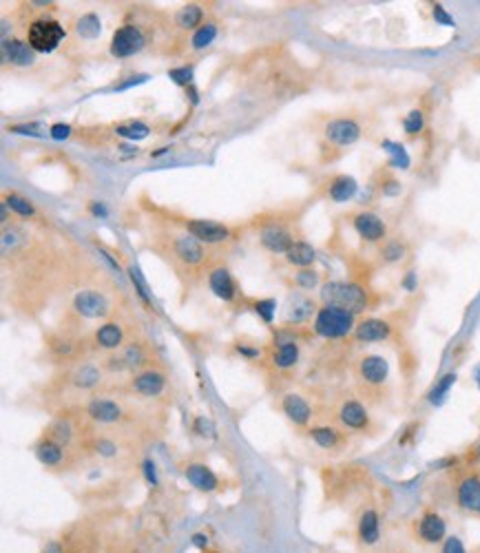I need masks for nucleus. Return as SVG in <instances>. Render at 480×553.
Wrapping results in <instances>:
<instances>
[{
	"label": "nucleus",
	"instance_id": "nucleus-23",
	"mask_svg": "<svg viewBox=\"0 0 480 553\" xmlns=\"http://www.w3.org/2000/svg\"><path fill=\"white\" fill-rule=\"evenodd\" d=\"M357 190H359V184H357V179L355 177H350V175H338L332 186H330V200L332 202H348L357 195Z\"/></svg>",
	"mask_w": 480,
	"mask_h": 553
},
{
	"label": "nucleus",
	"instance_id": "nucleus-21",
	"mask_svg": "<svg viewBox=\"0 0 480 553\" xmlns=\"http://www.w3.org/2000/svg\"><path fill=\"white\" fill-rule=\"evenodd\" d=\"M359 540L363 545H376L380 540V518L374 509L363 511V516L359 518Z\"/></svg>",
	"mask_w": 480,
	"mask_h": 553
},
{
	"label": "nucleus",
	"instance_id": "nucleus-30",
	"mask_svg": "<svg viewBox=\"0 0 480 553\" xmlns=\"http://www.w3.org/2000/svg\"><path fill=\"white\" fill-rule=\"evenodd\" d=\"M315 314V301L310 299H294L288 308V323H306Z\"/></svg>",
	"mask_w": 480,
	"mask_h": 553
},
{
	"label": "nucleus",
	"instance_id": "nucleus-31",
	"mask_svg": "<svg viewBox=\"0 0 480 553\" xmlns=\"http://www.w3.org/2000/svg\"><path fill=\"white\" fill-rule=\"evenodd\" d=\"M310 438H313L321 449H332L338 445V432L330 425H319L310 430Z\"/></svg>",
	"mask_w": 480,
	"mask_h": 553
},
{
	"label": "nucleus",
	"instance_id": "nucleus-24",
	"mask_svg": "<svg viewBox=\"0 0 480 553\" xmlns=\"http://www.w3.org/2000/svg\"><path fill=\"white\" fill-rule=\"evenodd\" d=\"M175 253L181 261H186V264H200L204 259V248L202 244L197 241L195 237H181L177 239L175 244Z\"/></svg>",
	"mask_w": 480,
	"mask_h": 553
},
{
	"label": "nucleus",
	"instance_id": "nucleus-11",
	"mask_svg": "<svg viewBox=\"0 0 480 553\" xmlns=\"http://www.w3.org/2000/svg\"><path fill=\"white\" fill-rule=\"evenodd\" d=\"M456 500L465 511L480 514V478L478 476H467L460 482L456 489Z\"/></svg>",
	"mask_w": 480,
	"mask_h": 553
},
{
	"label": "nucleus",
	"instance_id": "nucleus-9",
	"mask_svg": "<svg viewBox=\"0 0 480 553\" xmlns=\"http://www.w3.org/2000/svg\"><path fill=\"white\" fill-rule=\"evenodd\" d=\"M359 374L365 383L370 385H383L388 381V374H390V365L383 356L378 354H368L361 358V365H359Z\"/></svg>",
	"mask_w": 480,
	"mask_h": 553
},
{
	"label": "nucleus",
	"instance_id": "nucleus-29",
	"mask_svg": "<svg viewBox=\"0 0 480 553\" xmlns=\"http://www.w3.org/2000/svg\"><path fill=\"white\" fill-rule=\"evenodd\" d=\"M273 361H275L277 368H292L296 361H299V348H296V343H292V341L279 343Z\"/></svg>",
	"mask_w": 480,
	"mask_h": 553
},
{
	"label": "nucleus",
	"instance_id": "nucleus-12",
	"mask_svg": "<svg viewBox=\"0 0 480 553\" xmlns=\"http://www.w3.org/2000/svg\"><path fill=\"white\" fill-rule=\"evenodd\" d=\"M3 55L5 60L18 66H29L36 58V51L25 43V40L16 38H5L3 40Z\"/></svg>",
	"mask_w": 480,
	"mask_h": 553
},
{
	"label": "nucleus",
	"instance_id": "nucleus-6",
	"mask_svg": "<svg viewBox=\"0 0 480 553\" xmlns=\"http://www.w3.org/2000/svg\"><path fill=\"white\" fill-rule=\"evenodd\" d=\"M74 308L78 314L87 316V319H102L109 312V301L104 295L93 293V290H82L74 299Z\"/></svg>",
	"mask_w": 480,
	"mask_h": 553
},
{
	"label": "nucleus",
	"instance_id": "nucleus-19",
	"mask_svg": "<svg viewBox=\"0 0 480 553\" xmlns=\"http://www.w3.org/2000/svg\"><path fill=\"white\" fill-rule=\"evenodd\" d=\"M166 385V379L162 372H155V370H149V372H142V374H137L133 379V390L142 396H158L162 394Z\"/></svg>",
	"mask_w": 480,
	"mask_h": 553
},
{
	"label": "nucleus",
	"instance_id": "nucleus-15",
	"mask_svg": "<svg viewBox=\"0 0 480 553\" xmlns=\"http://www.w3.org/2000/svg\"><path fill=\"white\" fill-rule=\"evenodd\" d=\"M355 228L365 241H378L385 237V224L374 213H359L355 217Z\"/></svg>",
	"mask_w": 480,
	"mask_h": 553
},
{
	"label": "nucleus",
	"instance_id": "nucleus-32",
	"mask_svg": "<svg viewBox=\"0 0 480 553\" xmlns=\"http://www.w3.org/2000/svg\"><path fill=\"white\" fill-rule=\"evenodd\" d=\"M100 370H97L95 365L91 363H84L76 370V374H74V383L78 387H82V390H89V387H95L97 383H100Z\"/></svg>",
	"mask_w": 480,
	"mask_h": 553
},
{
	"label": "nucleus",
	"instance_id": "nucleus-48",
	"mask_svg": "<svg viewBox=\"0 0 480 553\" xmlns=\"http://www.w3.org/2000/svg\"><path fill=\"white\" fill-rule=\"evenodd\" d=\"M42 124H16V127H11L13 133H27V135H42Z\"/></svg>",
	"mask_w": 480,
	"mask_h": 553
},
{
	"label": "nucleus",
	"instance_id": "nucleus-16",
	"mask_svg": "<svg viewBox=\"0 0 480 553\" xmlns=\"http://www.w3.org/2000/svg\"><path fill=\"white\" fill-rule=\"evenodd\" d=\"M281 410L286 412V416L294 423V425H308L310 416H313V407L308 405V400L301 398L299 394H286L284 400H281Z\"/></svg>",
	"mask_w": 480,
	"mask_h": 553
},
{
	"label": "nucleus",
	"instance_id": "nucleus-50",
	"mask_svg": "<svg viewBox=\"0 0 480 553\" xmlns=\"http://www.w3.org/2000/svg\"><path fill=\"white\" fill-rule=\"evenodd\" d=\"M89 211H91L95 217H107V215H109L107 206H104V204H100V202H93V204L89 206Z\"/></svg>",
	"mask_w": 480,
	"mask_h": 553
},
{
	"label": "nucleus",
	"instance_id": "nucleus-10",
	"mask_svg": "<svg viewBox=\"0 0 480 553\" xmlns=\"http://www.w3.org/2000/svg\"><path fill=\"white\" fill-rule=\"evenodd\" d=\"M338 419H341L343 427H348V430H365L370 423L368 410H365V405L355 398L345 400V403L341 405V410H338Z\"/></svg>",
	"mask_w": 480,
	"mask_h": 553
},
{
	"label": "nucleus",
	"instance_id": "nucleus-53",
	"mask_svg": "<svg viewBox=\"0 0 480 553\" xmlns=\"http://www.w3.org/2000/svg\"><path fill=\"white\" fill-rule=\"evenodd\" d=\"M403 286H405L407 290H414V288H416V274H414V272H407V276L403 279Z\"/></svg>",
	"mask_w": 480,
	"mask_h": 553
},
{
	"label": "nucleus",
	"instance_id": "nucleus-25",
	"mask_svg": "<svg viewBox=\"0 0 480 553\" xmlns=\"http://www.w3.org/2000/svg\"><path fill=\"white\" fill-rule=\"evenodd\" d=\"M288 261L292 266H299V268H310L315 264V259H317V253H315V248L310 246L308 241H294L292 248L286 253Z\"/></svg>",
	"mask_w": 480,
	"mask_h": 553
},
{
	"label": "nucleus",
	"instance_id": "nucleus-2",
	"mask_svg": "<svg viewBox=\"0 0 480 553\" xmlns=\"http://www.w3.org/2000/svg\"><path fill=\"white\" fill-rule=\"evenodd\" d=\"M352 328H355V314L341 308L323 306L315 316V332L323 339H343Z\"/></svg>",
	"mask_w": 480,
	"mask_h": 553
},
{
	"label": "nucleus",
	"instance_id": "nucleus-5",
	"mask_svg": "<svg viewBox=\"0 0 480 553\" xmlns=\"http://www.w3.org/2000/svg\"><path fill=\"white\" fill-rule=\"evenodd\" d=\"M186 230L191 232V237H195L200 244H221L231 237V230L224 224L217 221H208V219H191L186 221Z\"/></svg>",
	"mask_w": 480,
	"mask_h": 553
},
{
	"label": "nucleus",
	"instance_id": "nucleus-47",
	"mask_svg": "<svg viewBox=\"0 0 480 553\" xmlns=\"http://www.w3.org/2000/svg\"><path fill=\"white\" fill-rule=\"evenodd\" d=\"M142 469H144V476L149 480V485H153V487L158 485V467H155V463L153 461H144Z\"/></svg>",
	"mask_w": 480,
	"mask_h": 553
},
{
	"label": "nucleus",
	"instance_id": "nucleus-28",
	"mask_svg": "<svg viewBox=\"0 0 480 553\" xmlns=\"http://www.w3.org/2000/svg\"><path fill=\"white\" fill-rule=\"evenodd\" d=\"M76 31L84 40H95L97 36L102 34L100 18H97L95 13H84V16L76 22Z\"/></svg>",
	"mask_w": 480,
	"mask_h": 553
},
{
	"label": "nucleus",
	"instance_id": "nucleus-34",
	"mask_svg": "<svg viewBox=\"0 0 480 553\" xmlns=\"http://www.w3.org/2000/svg\"><path fill=\"white\" fill-rule=\"evenodd\" d=\"M454 383H456V374H454V372H449V374H445L439 383H436V385L432 387V392L427 394L430 403H432V405H441L443 400H445V396H447V392L451 390V387H454Z\"/></svg>",
	"mask_w": 480,
	"mask_h": 553
},
{
	"label": "nucleus",
	"instance_id": "nucleus-45",
	"mask_svg": "<svg viewBox=\"0 0 480 553\" xmlns=\"http://www.w3.org/2000/svg\"><path fill=\"white\" fill-rule=\"evenodd\" d=\"M95 451L104 456V458H113V456L118 454V445L109 438H100V440H95Z\"/></svg>",
	"mask_w": 480,
	"mask_h": 553
},
{
	"label": "nucleus",
	"instance_id": "nucleus-41",
	"mask_svg": "<svg viewBox=\"0 0 480 553\" xmlns=\"http://www.w3.org/2000/svg\"><path fill=\"white\" fill-rule=\"evenodd\" d=\"M168 76H171V80L175 82V85H179V87H188V85H191V80H193V66H177V69H171V71H168Z\"/></svg>",
	"mask_w": 480,
	"mask_h": 553
},
{
	"label": "nucleus",
	"instance_id": "nucleus-49",
	"mask_svg": "<svg viewBox=\"0 0 480 553\" xmlns=\"http://www.w3.org/2000/svg\"><path fill=\"white\" fill-rule=\"evenodd\" d=\"M434 18H436V22H441V24L454 27V18H451L449 13H447L441 5H434Z\"/></svg>",
	"mask_w": 480,
	"mask_h": 553
},
{
	"label": "nucleus",
	"instance_id": "nucleus-17",
	"mask_svg": "<svg viewBox=\"0 0 480 553\" xmlns=\"http://www.w3.org/2000/svg\"><path fill=\"white\" fill-rule=\"evenodd\" d=\"M186 478L188 482L200 491H215L219 487V480L213 474V469H208L202 463H193L186 467Z\"/></svg>",
	"mask_w": 480,
	"mask_h": 553
},
{
	"label": "nucleus",
	"instance_id": "nucleus-51",
	"mask_svg": "<svg viewBox=\"0 0 480 553\" xmlns=\"http://www.w3.org/2000/svg\"><path fill=\"white\" fill-rule=\"evenodd\" d=\"M191 542H193L197 549H206V547H208V538H206L204 533H195Z\"/></svg>",
	"mask_w": 480,
	"mask_h": 553
},
{
	"label": "nucleus",
	"instance_id": "nucleus-57",
	"mask_svg": "<svg viewBox=\"0 0 480 553\" xmlns=\"http://www.w3.org/2000/svg\"><path fill=\"white\" fill-rule=\"evenodd\" d=\"M478 456H480V449H478Z\"/></svg>",
	"mask_w": 480,
	"mask_h": 553
},
{
	"label": "nucleus",
	"instance_id": "nucleus-55",
	"mask_svg": "<svg viewBox=\"0 0 480 553\" xmlns=\"http://www.w3.org/2000/svg\"><path fill=\"white\" fill-rule=\"evenodd\" d=\"M383 190H385V195H397V192H399V184H397V179H392V184H390V186L385 184V188H383Z\"/></svg>",
	"mask_w": 480,
	"mask_h": 553
},
{
	"label": "nucleus",
	"instance_id": "nucleus-8",
	"mask_svg": "<svg viewBox=\"0 0 480 553\" xmlns=\"http://www.w3.org/2000/svg\"><path fill=\"white\" fill-rule=\"evenodd\" d=\"M418 538L427 545H439L447 538V524L441 514L425 511L418 520Z\"/></svg>",
	"mask_w": 480,
	"mask_h": 553
},
{
	"label": "nucleus",
	"instance_id": "nucleus-3",
	"mask_svg": "<svg viewBox=\"0 0 480 553\" xmlns=\"http://www.w3.org/2000/svg\"><path fill=\"white\" fill-rule=\"evenodd\" d=\"M64 40V29L53 18H38L27 29V45L36 53H51Z\"/></svg>",
	"mask_w": 480,
	"mask_h": 553
},
{
	"label": "nucleus",
	"instance_id": "nucleus-44",
	"mask_svg": "<svg viewBox=\"0 0 480 553\" xmlns=\"http://www.w3.org/2000/svg\"><path fill=\"white\" fill-rule=\"evenodd\" d=\"M441 553H467V549H465V545L458 536H447L443 540Z\"/></svg>",
	"mask_w": 480,
	"mask_h": 553
},
{
	"label": "nucleus",
	"instance_id": "nucleus-43",
	"mask_svg": "<svg viewBox=\"0 0 480 553\" xmlns=\"http://www.w3.org/2000/svg\"><path fill=\"white\" fill-rule=\"evenodd\" d=\"M193 427H195V432L200 434V436H204V438H215V425H213V421H208L204 416H197L195 423H193Z\"/></svg>",
	"mask_w": 480,
	"mask_h": 553
},
{
	"label": "nucleus",
	"instance_id": "nucleus-1",
	"mask_svg": "<svg viewBox=\"0 0 480 553\" xmlns=\"http://www.w3.org/2000/svg\"><path fill=\"white\" fill-rule=\"evenodd\" d=\"M321 301L326 306H334L348 310L352 314H359L368 306V295L365 290L357 284H345V281H330L321 288Z\"/></svg>",
	"mask_w": 480,
	"mask_h": 553
},
{
	"label": "nucleus",
	"instance_id": "nucleus-38",
	"mask_svg": "<svg viewBox=\"0 0 480 553\" xmlns=\"http://www.w3.org/2000/svg\"><path fill=\"white\" fill-rule=\"evenodd\" d=\"M294 281H296V286L303 288V290H315L319 286V272L313 270V268H303V270H299L294 274Z\"/></svg>",
	"mask_w": 480,
	"mask_h": 553
},
{
	"label": "nucleus",
	"instance_id": "nucleus-46",
	"mask_svg": "<svg viewBox=\"0 0 480 553\" xmlns=\"http://www.w3.org/2000/svg\"><path fill=\"white\" fill-rule=\"evenodd\" d=\"M69 133H71V127H69V124H62V122H58V124H53V127L49 129V135L53 137V140H58V142L67 140V137H69Z\"/></svg>",
	"mask_w": 480,
	"mask_h": 553
},
{
	"label": "nucleus",
	"instance_id": "nucleus-4",
	"mask_svg": "<svg viewBox=\"0 0 480 553\" xmlns=\"http://www.w3.org/2000/svg\"><path fill=\"white\" fill-rule=\"evenodd\" d=\"M144 43H146L144 34L139 31L135 24H124L113 34L111 53H113V58H129V55L142 51Z\"/></svg>",
	"mask_w": 480,
	"mask_h": 553
},
{
	"label": "nucleus",
	"instance_id": "nucleus-35",
	"mask_svg": "<svg viewBox=\"0 0 480 553\" xmlns=\"http://www.w3.org/2000/svg\"><path fill=\"white\" fill-rule=\"evenodd\" d=\"M383 150H388L390 153V164L392 166H397V169H407L409 166V155H407V150L399 144V142H392V140H383Z\"/></svg>",
	"mask_w": 480,
	"mask_h": 553
},
{
	"label": "nucleus",
	"instance_id": "nucleus-56",
	"mask_svg": "<svg viewBox=\"0 0 480 553\" xmlns=\"http://www.w3.org/2000/svg\"><path fill=\"white\" fill-rule=\"evenodd\" d=\"M474 374H476V383H478V387H480V365L476 368V372H474Z\"/></svg>",
	"mask_w": 480,
	"mask_h": 553
},
{
	"label": "nucleus",
	"instance_id": "nucleus-36",
	"mask_svg": "<svg viewBox=\"0 0 480 553\" xmlns=\"http://www.w3.org/2000/svg\"><path fill=\"white\" fill-rule=\"evenodd\" d=\"M215 38H217V24L204 22L200 29L193 34V47L195 49H204V47H208L210 43H213Z\"/></svg>",
	"mask_w": 480,
	"mask_h": 553
},
{
	"label": "nucleus",
	"instance_id": "nucleus-33",
	"mask_svg": "<svg viewBox=\"0 0 480 553\" xmlns=\"http://www.w3.org/2000/svg\"><path fill=\"white\" fill-rule=\"evenodd\" d=\"M116 131H118V135L126 137V140H131V142L144 140V137H149V133H151V129L146 127V124H144V122H137V120L126 122V124H120V127H118Z\"/></svg>",
	"mask_w": 480,
	"mask_h": 553
},
{
	"label": "nucleus",
	"instance_id": "nucleus-14",
	"mask_svg": "<svg viewBox=\"0 0 480 553\" xmlns=\"http://www.w3.org/2000/svg\"><path fill=\"white\" fill-rule=\"evenodd\" d=\"M208 286L224 301H231L235 297V293H237V284L233 279V274H231L228 268H224V266L210 270V274H208Z\"/></svg>",
	"mask_w": 480,
	"mask_h": 553
},
{
	"label": "nucleus",
	"instance_id": "nucleus-37",
	"mask_svg": "<svg viewBox=\"0 0 480 553\" xmlns=\"http://www.w3.org/2000/svg\"><path fill=\"white\" fill-rule=\"evenodd\" d=\"M5 204L9 206V209L16 213V215H20V217H32L34 213H36V209H34V204L27 200V197H22V195H16V192H11V195H7L5 197Z\"/></svg>",
	"mask_w": 480,
	"mask_h": 553
},
{
	"label": "nucleus",
	"instance_id": "nucleus-40",
	"mask_svg": "<svg viewBox=\"0 0 480 553\" xmlns=\"http://www.w3.org/2000/svg\"><path fill=\"white\" fill-rule=\"evenodd\" d=\"M275 310H277V301L275 299H261L255 303V312L261 316L266 323H273L275 319Z\"/></svg>",
	"mask_w": 480,
	"mask_h": 553
},
{
	"label": "nucleus",
	"instance_id": "nucleus-27",
	"mask_svg": "<svg viewBox=\"0 0 480 553\" xmlns=\"http://www.w3.org/2000/svg\"><path fill=\"white\" fill-rule=\"evenodd\" d=\"M202 20H204V11H202V7H197V5L181 7L177 11V16H175V22L181 27V29H200Z\"/></svg>",
	"mask_w": 480,
	"mask_h": 553
},
{
	"label": "nucleus",
	"instance_id": "nucleus-20",
	"mask_svg": "<svg viewBox=\"0 0 480 553\" xmlns=\"http://www.w3.org/2000/svg\"><path fill=\"white\" fill-rule=\"evenodd\" d=\"M261 244L263 248H268L270 253H277V255H286L290 248H292V237L290 232L284 230V228H277V226H270L261 232Z\"/></svg>",
	"mask_w": 480,
	"mask_h": 553
},
{
	"label": "nucleus",
	"instance_id": "nucleus-54",
	"mask_svg": "<svg viewBox=\"0 0 480 553\" xmlns=\"http://www.w3.org/2000/svg\"><path fill=\"white\" fill-rule=\"evenodd\" d=\"M239 352H242L244 356H248V358H257L259 356V350H252V348H248V345H239Z\"/></svg>",
	"mask_w": 480,
	"mask_h": 553
},
{
	"label": "nucleus",
	"instance_id": "nucleus-22",
	"mask_svg": "<svg viewBox=\"0 0 480 553\" xmlns=\"http://www.w3.org/2000/svg\"><path fill=\"white\" fill-rule=\"evenodd\" d=\"M36 458L42 463V465H47V467H55V465H60L62 458H64V449H62V442L58 440H42L38 442V447H36Z\"/></svg>",
	"mask_w": 480,
	"mask_h": 553
},
{
	"label": "nucleus",
	"instance_id": "nucleus-7",
	"mask_svg": "<svg viewBox=\"0 0 480 553\" xmlns=\"http://www.w3.org/2000/svg\"><path fill=\"white\" fill-rule=\"evenodd\" d=\"M326 137H328V142L336 146H350L361 137V127L355 120L338 118V120H332L326 127Z\"/></svg>",
	"mask_w": 480,
	"mask_h": 553
},
{
	"label": "nucleus",
	"instance_id": "nucleus-52",
	"mask_svg": "<svg viewBox=\"0 0 480 553\" xmlns=\"http://www.w3.org/2000/svg\"><path fill=\"white\" fill-rule=\"evenodd\" d=\"M45 553H64V549H62V545H60V542L51 540V542H47V547H45Z\"/></svg>",
	"mask_w": 480,
	"mask_h": 553
},
{
	"label": "nucleus",
	"instance_id": "nucleus-39",
	"mask_svg": "<svg viewBox=\"0 0 480 553\" xmlns=\"http://www.w3.org/2000/svg\"><path fill=\"white\" fill-rule=\"evenodd\" d=\"M403 127H405V131L409 135H416V133L423 131V127H425V118H423V113H420L418 108H414V111H409V113L405 115Z\"/></svg>",
	"mask_w": 480,
	"mask_h": 553
},
{
	"label": "nucleus",
	"instance_id": "nucleus-13",
	"mask_svg": "<svg viewBox=\"0 0 480 553\" xmlns=\"http://www.w3.org/2000/svg\"><path fill=\"white\" fill-rule=\"evenodd\" d=\"M390 323L383 319H363L357 328H355V337L361 343H378L385 341L390 337Z\"/></svg>",
	"mask_w": 480,
	"mask_h": 553
},
{
	"label": "nucleus",
	"instance_id": "nucleus-18",
	"mask_svg": "<svg viewBox=\"0 0 480 553\" xmlns=\"http://www.w3.org/2000/svg\"><path fill=\"white\" fill-rule=\"evenodd\" d=\"M89 416L97 423H118L122 419V407L109 398H95L87 407Z\"/></svg>",
	"mask_w": 480,
	"mask_h": 553
},
{
	"label": "nucleus",
	"instance_id": "nucleus-42",
	"mask_svg": "<svg viewBox=\"0 0 480 553\" xmlns=\"http://www.w3.org/2000/svg\"><path fill=\"white\" fill-rule=\"evenodd\" d=\"M380 255H383V259L385 261H390V264H394V261H399V259H403V255H405V246L401 244V241H390L383 251H380Z\"/></svg>",
	"mask_w": 480,
	"mask_h": 553
},
{
	"label": "nucleus",
	"instance_id": "nucleus-26",
	"mask_svg": "<svg viewBox=\"0 0 480 553\" xmlns=\"http://www.w3.org/2000/svg\"><path fill=\"white\" fill-rule=\"evenodd\" d=\"M95 341L104 350H116V348H120L122 341H124L122 328L118 323H104L100 330L95 332Z\"/></svg>",
	"mask_w": 480,
	"mask_h": 553
}]
</instances>
